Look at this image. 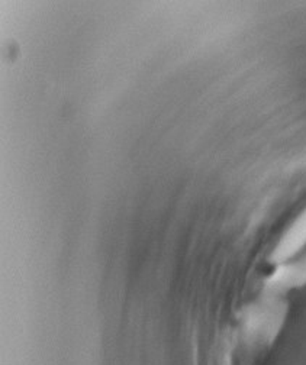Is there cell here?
Wrapping results in <instances>:
<instances>
[{
	"instance_id": "obj_1",
	"label": "cell",
	"mask_w": 306,
	"mask_h": 365,
	"mask_svg": "<svg viewBox=\"0 0 306 365\" xmlns=\"http://www.w3.org/2000/svg\"><path fill=\"white\" fill-rule=\"evenodd\" d=\"M305 238H306V213L299 220V223L295 225V227L290 231L287 238L283 241V244L277 250V257L285 258V257H289L290 254H293L296 251V248L303 242Z\"/></svg>"
}]
</instances>
